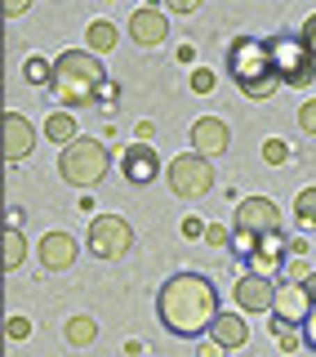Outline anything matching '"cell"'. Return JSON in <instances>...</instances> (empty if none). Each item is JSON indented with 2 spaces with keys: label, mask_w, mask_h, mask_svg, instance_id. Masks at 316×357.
Returning a JSON list of instances; mask_svg holds the SVG:
<instances>
[{
  "label": "cell",
  "mask_w": 316,
  "mask_h": 357,
  "mask_svg": "<svg viewBox=\"0 0 316 357\" xmlns=\"http://www.w3.org/2000/svg\"><path fill=\"white\" fill-rule=\"evenodd\" d=\"M219 286L200 273H174L156 290V317L178 340H200L219 317Z\"/></svg>",
  "instance_id": "cell-1"
},
{
  "label": "cell",
  "mask_w": 316,
  "mask_h": 357,
  "mask_svg": "<svg viewBox=\"0 0 316 357\" xmlns=\"http://www.w3.org/2000/svg\"><path fill=\"white\" fill-rule=\"evenodd\" d=\"M228 72H232L236 89L245 98H254V103H263V98H272L281 89V81L272 76V54H267L263 36H236L228 50Z\"/></svg>",
  "instance_id": "cell-2"
},
{
  "label": "cell",
  "mask_w": 316,
  "mask_h": 357,
  "mask_svg": "<svg viewBox=\"0 0 316 357\" xmlns=\"http://www.w3.org/2000/svg\"><path fill=\"white\" fill-rule=\"evenodd\" d=\"M103 81H107V72L89 50H67L54 59V94H58L63 107H89L94 89Z\"/></svg>",
  "instance_id": "cell-3"
},
{
  "label": "cell",
  "mask_w": 316,
  "mask_h": 357,
  "mask_svg": "<svg viewBox=\"0 0 316 357\" xmlns=\"http://www.w3.org/2000/svg\"><path fill=\"white\" fill-rule=\"evenodd\" d=\"M111 165V152L103 139H94V134H76L72 143L58 152V178L67 188H94L98 178L107 174Z\"/></svg>",
  "instance_id": "cell-4"
},
{
  "label": "cell",
  "mask_w": 316,
  "mask_h": 357,
  "mask_svg": "<svg viewBox=\"0 0 316 357\" xmlns=\"http://www.w3.org/2000/svg\"><path fill=\"white\" fill-rule=\"evenodd\" d=\"M267 54H272V76L290 89H303L316 81V63L312 54L303 50L299 31H281V36H267Z\"/></svg>",
  "instance_id": "cell-5"
},
{
  "label": "cell",
  "mask_w": 316,
  "mask_h": 357,
  "mask_svg": "<svg viewBox=\"0 0 316 357\" xmlns=\"http://www.w3.org/2000/svg\"><path fill=\"white\" fill-rule=\"evenodd\" d=\"M165 183H169V192H174V197L196 201V197H205L210 188H214V161H205V156H196V152H183V156L169 161Z\"/></svg>",
  "instance_id": "cell-6"
},
{
  "label": "cell",
  "mask_w": 316,
  "mask_h": 357,
  "mask_svg": "<svg viewBox=\"0 0 316 357\" xmlns=\"http://www.w3.org/2000/svg\"><path fill=\"white\" fill-rule=\"evenodd\" d=\"M129 245H134L129 219H120V215H94V223H89V250H94L98 259H120Z\"/></svg>",
  "instance_id": "cell-7"
},
{
  "label": "cell",
  "mask_w": 316,
  "mask_h": 357,
  "mask_svg": "<svg viewBox=\"0 0 316 357\" xmlns=\"http://www.w3.org/2000/svg\"><path fill=\"white\" fill-rule=\"evenodd\" d=\"M281 206L272 197H245L241 206H236V232H254V237H272V232H281Z\"/></svg>",
  "instance_id": "cell-8"
},
{
  "label": "cell",
  "mask_w": 316,
  "mask_h": 357,
  "mask_svg": "<svg viewBox=\"0 0 316 357\" xmlns=\"http://www.w3.org/2000/svg\"><path fill=\"white\" fill-rule=\"evenodd\" d=\"M236 295V308L241 312H272V299H276V282L263 273H241L232 286Z\"/></svg>",
  "instance_id": "cell-9"
},
{
  "label": "cell",
  "mask_w": 316,
  "mask_h": 357,
  "mask_svg": "<svg viewBox=\"0 0 316 357\" xmlns=\"http://www.w3.org/2000/svg\"><path fill=\"white\" fill-rule=\"evenodd\" d=\"M31 148H36V126H31L22 112H5V116H0V156L22 161Z\"/></svg>",
  "instance_id": "cell-10"
},
{
  "label": "cell",
  "mask_w": 316,
  "mask_h": 357,
  "mask_svg": "<svg viewBox=\"0 0 316 357\" xmlns=\"http://www.w3.org/2000/svg\"><path fill=\"white\" fill-rule=\"evenodd\" d=\"M76 255H81V245H76L72 232H45L36 241V259L49 268V273H67V268L76 264Z\"/></svg>",
  "instance_id": "cell-11"
},
{
  "label": "cell",
  "mask_w": 316,
  "mask_h": 357,
  "mask_svg": "<svg viewBox=\"0 0 316 357\" xmlns=\"http://www.w3.org/2000/svg\"><path fill=\"white\" fill-rule=\"evenodd\" d=\"M120 174H125L134 188L152 183V178L161 174V156H156V148H152V143H129V148H125V156H120Z\"/></svg>",
  "instance_id": "cell-12"
},
{
  "label": "cell",
  "mask_w": 316,
  "mask_h": 357,
  "mask_svg": "<svg viewBox=\"0 0 316 357\" xmlns=\"http://www.w3.org/2000/svg\"><path fill=\"white\" fill-rule=\"evenodd\" d=\"M228 143H232V130H228V121H219V116H200L196 126H191V148H196V156H219V152H228Z\"/></svg>",
  "instance_id": "cell-13"
},
{
  "label": "cell",
  "mask_w": 316,
  "mask_h": 357,
  "mask_svg": "<svg viewBox=\"0 0 316 357\" xmlns=\"http://www.w3.org/2000/svg\"><path fill=\"white\" fill-rule=\"evenodd\" d=\"M129 36H134V45H139V50H156V45L169 36L165 14H161V9H152V5L134 9V14H129Z\"/></svg>",
  "instance_id": "cell-14"
},
{
  "label": "cell",
  "mask_w": 316,
  "mask_h": 357,
  "mask_svg": "<svg viewBox=\"0 0 316 357\" xmlns=\"http://www.w3.org/2000/svg\"><path fill=\"white\" fill-rule=\"evenodd\" d=\"M312 299L303 295V286H290V282H276V299H272V317H281L285 326H299L308 317Z\"/></svg>",
  "instance_id": "cell-15"
},
{
  "label": "cell",
  "mask_w": 316,
  "mask_h": 357,
  "mask_svg": "<svg viewBox=\"0 0 316 357\" xmlns=\"http://www.w3.org/2000/svg\"><path fill=\"white\" fill-rule=\"evenodd\" d=\"M210 335H214V344H219L223 353L245 349V344H250V321H245L241 312H219L214 326H210Z\"/></svg>",
  "instance_id": "cell-16"
},
{
  "label": "cell",
  "mask_w": 316,
  "mask_h": 357,
  "mask_svg": "<svg viewBox=\"0 0 316 357\" xmlns=\"http://www.w3.org/2000/svg\"><path fill=\"white\" fill-rule=\"evenodd\" d=\"M272 268H285V237L272 232V237H258V250L250 259V273H272Z\"/></svg>",
  "instance_id": "cell-17"
},
{
  "label": "cell",
  "mask_w": 316,
  "mask_h": 357,
  "mask_svg": "<svg viewBox=\"0 0 316 357\" xmlns=\"http://www.w3.org/2000/svg\"><path fill=\"white\" fill-rule=\"evenodd\" d=\"M40 134L49 143H63V148H67V143H72L81 130H76V116H72V112H49V116H45V126H40Z\"/></svg>",
  "instance_id": "cell-18"
},
{
  "label": "cell",
  "mask_w": 316,
  "mask_h": 357,
  "mask_svg": "<svg viewBox=\"0 0 316 357\" xmlns=\"http://www.w3.org/2000/svg\"><path fill=\"white\" fill-rule=\"evenodd\" d=\"M85 45H89V54H94V59H98V54H111V50H116V27H111L107 18H94L85 27Z\"/></svg>",
  "instance_id": "cell-19"
},
{
  "label": "cell",
  "mask_w": 316,
  "mask_h": 357,
  "mask_svg": "<svg viewBox=\"0 0 316 357\" xmlns=\"http://www.w3.org/2000/svg\"><path fill=\"white\" fill-rule=\"evenodd\" d=\"M63 340L72 344V349H85V344H94V340H98V321H94V317H85V312H76V317L63 326Z\"/></svg>",
  "instance_id": "cell-20"
},
{
  "label": "cell",
  "mask_w": 316,
  "mask_h": 357,
  "mask_svg": "<svg viewBox=\"0 0 316 357\" xmlns=\"http://www.w3.org/2000/svg\"><path fill=\"white\" fill-rule=\"evenodd\" d=\"M22 259H27V237L18 228H5V237H0V268H18Z\"/></svg>",
  "instance_id": "cell-21"
},
{
  "label": "cell",
  "mask_w": 316,
  "mask_h": 357,
  "mask_svg": "<svg viewBox=\"0 0 316 357\" xmlns=\"http://www.w3.org/2000/svg\"><path fill=\"white\" fill-rule=\"evenodd\" d=\"M22 76H27L31 85H54V63L40 59V54H31V59L22 63Z\"/></svg>",
  "instance_id": "cell-22"
},
{
  "label": "cell",
  "mask_w": 316,
  "mask_h": 357,
  "mask_svg": "<svg viewBox=\"0 0 316 357\" xmlns=\"http://www.w3.org/2000/svg\"><path fill=\"white\" fill-rule=\"evenodd\" d=\"M294 215H299V223L316 228V188H303V192L294 197Z\"/></svg>",
  "instance_id": "cell-23"
},
{
  "label": "cell",
  "mask_w": 316,
  "mask_h": 357,
  "mask_svg": "<svg viewBox=\"0 0 316 357\" xmlns=\"http://www.w3.org/2000/svg\"><path fill=\"white\" fill-rule=\"evenodd\" d=\"M228 250L236 255V259H254V250H258V237H254V232H236V228H232V241H228Z\"/></svg>",
  "instance_id": "cell-24"
},
{
  "label": "cell",
  "mask_w": 316,
  "mask_h": 357,
  "mask_svg": "<svg viewBox=\"0 0 316 357\" xmlns=\"http://www.w3.org/2000/svg\"><path fill=\"white\" fill-rule=\"evenodd\" d=\"M272 335H276V344H281V349H285V353H294L299 349V326H285V321H281V317H272Z\"/></svg>",
  "instance_id": "cell-25"
},
{
  "label": "cell",
  "mask_w": 316,
  "mask_h": 357,
  "mask_svg": "<svg viewBox=\"0 0 316 357\" xmlns=\"http://www.w3.org/2000/svg\"><path fill=\"white\" fill-rule=\"evenodd\" d=\"M210 245V250H228V241H232V228L228 223H205V237H200Z\"/></svg>",
  "instance_id": "cell-26"
},
{
  "label": "cell",
  "mask_w": 316,
  "mask_h": 357,
  "mask_svg": "<svg viewBox=\"0 0 316 357\" xmlns=\"http://www.w3.org/2000/svg\"><path fill=\"white\" fill-rule=\"evenodd\" d=\"M290 161V143L285 139H267L263 143V165H285Z\"/></svg>",
  "instance_id": "cell-27"
},
{
  "label": "cell",
  "mask_w": 316,
  "mask_h": 357,
  "mask_svg": "<svg viewBox=\"0 0 316 357\" xmlns=\"http://www.w3.org/2000/svg\"><path fill=\"white\" fill-rule=\"evenodd\" d=\"M187 85H191V94H210V89H214V72H210V67H191Z\"/></svg>",
  "instance_id": "cell-28"
},
{
  "label": "cell",
  "mask_w": 316,
  "mask_h": 357,
  "mask_svg": "<svg viewBox=\"0 0 316 357\" xmlns=\"http://www.w3.org/2000/svg\"><path fill=\"white\" fill-rule=\"evenodd\" d=\"M299 340H303V349H312V353H316V304L308 308V317L299 321Z\"/></svg>",
  "instance_id": "cell-29"
},
{
  "label": "cell",
  "mask_w": 316,
  "mask_h": 357,
  "mask_svg": "<svg viewBox=\"0 0 316 357\" xmlns=\"http://www.w3.org/2000/svg\"><path fill=\"white\" fill-rule=\"evenodd\" d=\"M308 277H312V268H308V264H303V259H290V264H285V273H281V282H290V286H303Z\"/></svg>",
  "instance_id": "cell-30"
},
{
  "label": "cell",
  "mask_w": 316,
  "mask_h": 357,
  "mask_svg": "<svg viewBox=\"0 0 316 357\" xmlns=\"http://www.w3.org/2000/svg\"><path fill=\"white\" fill-rule=\"evenodd\" d=\"M299 40H303V50L312 54V63H316V14L303 18V27H299Z\"/></svg>",
  "instance_id": "cell-31"
},
{
  "label": "cell",
  "mask_w": 316,
  "mask_h": 357,
  "mask_svg": "<svg viewBox=\"0 0 316 357\" xmlns=\"http://www.w3.org/2000/svg\"><path fill=\"white\" fill-rule=\"evenodd\" d=\"M116 98H120V85H116V81H103V85L94 89V103H98V107H111Z\"/></svg>",
  "instance_id": "cell-32"
},
{
  "label": "cell",
  "mask_w": 316,
  "mask_h": 357,
  "mask_svg": "<svg viewBox=\"0 0 316 357\" xmlns=\"http://www.w3.org/2000/svg\"><path fill=\"white\" fill-rule=\"evenodd\" d=\"M299 130L303 134H316V98H308V103L299 107Z\"/></svg>",
  "instance_id": "cell-33"
},
{
  "label": "cell",
  "mask_w": 316,
  "mask_h": 357,
  "mask_svg": "<svg viewBox=\"0 0 316 357\" xmlns=\"http://www.w3.org/2000/svg\"><path fill=\"white\" fill-rule=\"evenodd\" d=\"M5 335H9V340H27V335H31V321L27 317H9L5 321Z\"/></svg>",
  "instance_id": "cell-34"
},
{
  "label": "cell",
  "mask_w": 316,
  "mask_h": 357,
  "mask_svg": "<svg viewBox=\"0 0 316 357\" xmlns=\"http://www.w3.org/2000/svg\"><path fill=\"white\" fill-rule=\"evenodd\" d=\"M183 237H187V241H196V237H205V219H196V215H187V219H183Z\"/></svg>",
  "instance_id": "cell-35"
},
{
  "label": "cell",
  "mask_w": 316,
  "mask_h": 357,
  "mask_svg": "<svg viewBox=\"0 0 316 357\" xmlns=\"http://www.w3.org/2000/svg\"><path fill=\"white\" fill-rule=\"evenodd\" d=\"M134 134H139V143H148V139H156V126H152V121H139Z\"/></svg>",
  "instance_id": "cell-36"
},
{
  "label": "cell",
  "mask_w": 316,
  "mask_h": 357,
  "mask_svg": "<svg viewBox=\"0 0 316 357\" xmlns=\"http://www.w3.org/2000/svg\"><path fill=\"white\" fill-rule=\"evenodd\" d=\"M196 357H228V353H223V349H219V344H214V340H205V344H200V349H196Z\"/></svg>",
  "instance_id": "cell-37"
},
{
  "label": "cell",
  "mask_w": 316,
  "mask_h": 357,
  "mask_svg": "<svg viewBox=\"0 0 316 357\" xmlns=\"http://www.w3.org/2000/svg\"><path fill=\"white\" fill-rule=\"evenodd\" d=\"M169 9L174 14H196V0H169Z\"/></svg>",
  "instance_id": "cell-38"
},
{
  "label": "cell",
  "mask_w": 316,
  "mask_h": 357,
  "mask_svg": "<svg viewBox=\"0 0 316 357\" xmlns=\"http://www.w3.org/2000/svg\"><path fill=\"white\" fill-rule=\"evenodd\" d=\"M18 14H27V0H9L5 5V18H18Z\"/></svg>",
  "instance_id": "cell-39"
},
{
  "label": "cell",
  "mask_w": 316,
  "mask_h": 357,
  "mask_svg": "<svg viewBox=\"0 0 316 357\" xmlns=\"http://www.w3.org/2000/svg\"><path fill=\"white\" fill-rule=\"evenodd\" d=\"M308 250H312V241H303V237H299V241H290V255H294V259H303Z\"/></svg>",
  "instance_id": "cell-40"
},
{
  "label": "cell",
  "mask_w": 316,
  "mask_h": 357,
  "mask_svg": "<svg viewBox=\"0 0 316 357\" xmlns=\"http://www.w3.org/2000/svg\"><path fill=\"white\" fill-rule=\"evenodd\" d=\"M303 295H308V299H312V304H316V273L308 277V282H303Z\"/></svg>",
  "instance_id": "cell-41"
},
{
  "label": "cell",
  "mask_w": 316,
  "mask_h": 357,
  "mask_svg": "<svg viewBox=\"0 0 316 357\" xmlns=\"http://www.w3.org/2000/svg\"><path fill=\"white\" fill-rule=\"evenodd\" d=\"M312 250H316V237H312Z\"/></svg>",
  "instance_id": "cell-42"
}]
</instances>
